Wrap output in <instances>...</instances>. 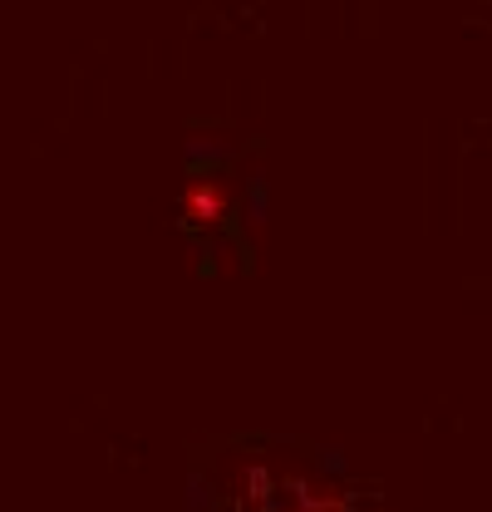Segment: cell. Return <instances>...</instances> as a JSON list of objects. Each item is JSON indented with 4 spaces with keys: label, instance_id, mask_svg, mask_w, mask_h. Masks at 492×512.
<instances>
[{
    "label": "cell",
    "instance_id": "6da1fadb",
    "mask_svg": "<svg viewBox=\"0 0 492 512\" xmlns=\"http://www.w3.org/2000/svg\"><path fill=\"white\" fill-rule=\"evenodd\" d=\"M232 207V192L222 188L217 178H192L183 192V217L192 227H217Z\"/></svg>",
    "mask_w": 492,
    "mask_h": 512
}]
</instances>
